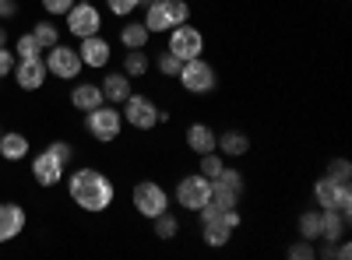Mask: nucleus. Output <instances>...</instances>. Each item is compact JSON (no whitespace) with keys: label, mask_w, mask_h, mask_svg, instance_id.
I'll use <instances>...</instances> for the list:
<instances>
[{"label":"nucleus","mask_w":352,"mask_h":260,"mask_svg":"<svg viewBox=\"0 0 352 260\" xmlns=\"http://www.w3.org/2000/svg\"><path fill=\"white\" fill-rule=\"evenodd\" d=\"M64 180H67L71 200H74L81 211L99 215V211H109V208H113L116 187H113V180L106 176V172H99V169H92V165H81V169H74L71 176H64Z\"/></svg>","instance_id":"nucleus-1"},{"label":"nucleus","mask_w":352,"mask_h":260,"mask_svg":"<svg viewBox=\"0 0 352 260\" xmlns=\"http://www.w3.org/2000/svg\"><path fill=\"white\" fill-rule=\"evenodd\" d=\"M144 28H148L152 36H166L169 28L190 21V4L187 0H144Z\"/></svg>","instance_id":"nucleus-2"},{"label":"nucleus","mask_w":352,"mask_h":260,"mask_svg":"<svg viewBox=\"0 0 352 260\" xmlns=\"http://www.w3.org/2000/svg\"><path fill=\"white\" fill-rule=\"evenodd\" d=\"M124 127H127L124 113H120V106H113V102H102V106L85 113V130H88V137L99 141V144H113L116 137L124 134Z\"/></svg>","instance_id":"nucleus-3"},{"label":"nucleus","mask_w":352,"mask_h":260,"mask_svg":"<svg viewBox=\"0 0 352 260\" xmlns=\"http://www.w3.org/2000/svg\"><path fill=\"white\" fill-rule=\"evenodd\" d=\"M120 113H124V123H127V127H134V130H141V134L155 130V127H159V123H166V117H169L166 109H159V106H155V99L138 95V92H131V95L124 99Z\"/></svg>","instance_id":"nucleus-4"},{"label":"nucleus","mask_w":352,"mask_h":260,"mask_svg":"<svg viewBox=\"0 0 352 260\" xmlns=\"http://www.w3.org/2000/svg\"><path fill=\"white\" fill-rule=\"evenodd\" d=\"M176 81H180V88L187 95H212L219 88V71H215V64L204 60V56H194V60H184Z\"/></svg>","instance_id":"nucleus-5"},{"label":"nucleus","mask_w":352,"mask_h":260,"mask_svg":"<svg viewBox=\"0 0 352 260\" xmlns=\"http://www.w3.org/2000/svg\"><path fill=\"white\" fill-rule=\"evenodd\" d=\"M173 200H176V208H184L187 215H197L212 200V180L201 176V172H187V176L176 180Z\"/></svg>","instance_id":"nucleus-6"},{"label":"nucleus","mask_w":352,"mask_h":260,"mask_svg":"<svg viewBox=\"0 0 352 260\" xmlns=\"http://www.w3.org/2000/svg\"><path fill=\"white\" fill-rule=\"evenodd\" d=\"M131 208L141 215V218H159L162 211H169V193H166V187L162 183H155V180H141L134 190H131Z\"/></svg>","instance_id":"nucleus-7"},{"label":"nucleus","mask_w":352,"mask_h":260,"mask_svg":"<svg viewBox=\"0 0 352 260\" xmlns=\"http://www.w3.org/2000/svg\"><path fill=\"white\" fill-rule=\"evenodd\" d=\"M166 49L173 56H180V60H194V56H204V32L197 25L184 21L166 32Z\"/></svg>","instance_id":"nucleus-8"},{"label":"nucleus","mask_w":352,"mask_h":260,"mask_svg":"<svg viewBox=\"0 0 352 260\" xmlns=\"http://www.w3.org/2000/svg\"><path fill=\"white\" fill-rule=\"evenodd\" d=\"M310 193L317 200V208H335V211L352 215V183H338L331 176H320V180H314Z\"/></svg>","instance_id":"nucleus-9"},{"label":"nucleus","mask_w":352,"mask_h":260,"mask_svg":"<svg viewBox=\"0 0 352 260\" xmlns=\"http://www.w3.org/2000/svg\"><path fill=\"white\" fill-rule=\"evenodd\" d=\"M67 18V32L74 39H85V36H96L102 32V11L96 4H88V0H74V8L64 14Z\"/></svg>","instance_id":"nucleus-10"},{"label":"nucleus","mask_w":352,"mask_h":260,"mask_svg":"<svg viewBox=\"0 0 352 260\" xmlns=\"http://www.w3.org/2000/svg\"><path fill=\"white\" fill-rule=\"evenodd\" d=\"M43 60H46V71H50L53 78H60V81H74V78L85 71L78 49H74V46H64V43L50 46V53L43 56Z\"/></svg>","instance_id":"nucleus-11"},{"label":"nucleus","mask_w":352,"mask_h":260,"mask_svg":"<svg viewBox=\"0 0 352 260\" xmlns=\"http://www.w3.org/2000/svg\"><path fill=\"white\" fill-rule=\"evenodd\" d=\"M78 56H81L85 67L106 71L109 60H113V46H109V39H106L102 32H96V36H85V39L78 43Z\"/></svg>","instance_id":"nucleus-12"},{"label":"nucleus","mask_w":352,"mask_h":260,"mask_svg":"<svg viewBox=\"0 0 352 260\" xmlns=\"http://www.w3.org/2000/svg\"><path fill=\"white\" fill-rule=\"evenodd\" d=\"M46 60L43 56H25V60H14V71H11V78L18 81V88H25V92H39L43 84H46Z\"/></svg>","instance_id":"nucleus-13"},{"label":"nucleus","mask_w":352,"mask_h":260,"mask_svg":"<svg viewBox=\"0 0 352 260\" xmlns=\"http://www.w3.org/2000/svg\"><path fill=\"white\" fill-rule=\"evenodd\" d=\"M64 176H67V165H64L60 158H56L50 148H46V152H39V155L32 158V180H36L39 187H56Z\"/></svg>","instance_id":"nucleus-14"},{"label":"nucleus","mask_w":352,"mask_h":260,"mask_svg":"<svg viewBox=\"0 0 352 260\" xmlns=\"http://www.w3.org/2000/svg\"><path fill=\"white\" fill-rule=\"evenodd\" d=\"M25 222H28V215H25V208L21 204H0V243H11V239H18L21 233H25Z\"/></svg>","instance_id":"nucleus-15"},{"label":"nucleus","mask_w":352,"mask_h":260,"mask_svg":"<svg viewBox=\"0 0 352 260\" xmlns=\"http://www.w3.org/2000/svg\"><path fill=\"white\" fill-rule=\"evenodd\" d=\"M99 88H102V99L113 102V106H124V99L134 92V84L124 71H106V78L99 81Z\"/></svg>","instance_id":"nucleus-16"},{"label":"nucleus","mask_w":352,"mask_h":260,"mask_svg":"<svg viewBox=\"0 0 352 260\" xmlns=\"http://www.w3.org/2000/svg\"><path fill=\"white\" fill-rule=\"evenodd\" d=\"M215 152L222 155V158H243L247 152H250V137L243 134V130H222L219 134V141H215Z\"/></svg>","instance_id":"nucleus-17"},{"label":"nucleus","mask_w":352,"mask_h":260,"mask_svg":"<svg viewBox=\"0 0 352 260\" xmlns=\"http://www.w3.org/2000/svg\"><path fill=\"white\" fill-rule=\"evenodd\" d=\"M106 99H102V88H99V81H78L74 88H71V106L78 109V113H88V109H96V106H102Z\"/></svg>","instance_id":"nucleus-18"},{"label":"nucleus","mask_w":352,"mask_h":260,"mask_svg":"<svg viewBox=\"0 0 352 260\" xmlns=\"http://www.w3.org/2000/svg\"><path fill=\"white\" fill-rule=\"evenodd\" d=\"M215 141H219V134H215L208 123H190V127H187V148H190L194 155L215 152Z\"/></svg>","instance_id":"nucleus-19"},{"label":"nucleus","mask_w":352,"mask_h":260,"mask_svg":"<svg viewBox=\"0 0 352 260\" xmlns=\"http://www.w3.org/2000/svg\"><path fill=\"white\" fill-rule=\"evenodd\" d=\"M28 155V137L18 130H4L0 134V158L4 162H21Z\"/></svg>","instance_id":"nucleus-20"},{"label":"nucleus","mask_w":352,"mask_h":260,"mask_svg":"<svg viewBox=\"0 0 352 260\" xmlns=\"http://www.w3.org/2000/svg\"><path fill=\"white\" fill-rule=\"evenodd\" d=\"M148 39H152V32L144 28V21H124V28H120V46L124 49H144Z\"/></svg>","instance_id":"nucleus-21"},{"label":"nucleus","mask_w":352,"mask_h":260,"mask_svg":"<svg viewBox=\"0 0 352 260\" xmlns=\"http://www.w3.org/2000/svg\"><path fill=\"white\" fill-rule=\"evenodd\" d=\"M148 71H152V56L144 49H127L124 53V74L127 78H144Z\"/></svg>","instance_id":"nucleus-22"},{"label":"nucleus","mask_w":352,"mask_h":260,"mask_svg":"<svg viewBox=\"0 0 352 260\" xmlns=\"http://www.w3.org/2000/svg\"><path fill=\"white\" fill-rule=\"evenodd\" d=\"M296 233H300V239H307V243H317V239H320V208H310V211H303V215L296 218Z\"/></svg>","instance_id":"nucleus-23"},{"label":"nucleus","mask_w":352,"mask_h":260,"mask_svg":"<svg viewBox=\"0 0 352 260\" xmlns=\"http://www.w3.org/2000/svg\"><path fill=\"white\" fill-rule=\"evenodd\" d=\"M152 233H155L162 243L176 239V236H180V218H176L173 211H162L159 218H152Z\"/></svg>","instance_id":"nucleus-24"},{"label":"nucleus","mask_w":352,"mask_h":260,"mask_svg":"<svg viewBox=\"0 0 352 260\" xmlns=\"http://www.w3.org/2000/svg\"><path fill=\"white\" fill-rule=\"evenodd\" d=\"M212 183H219V187H229V190H236V193H247V176L240 169H232V165H222V172L212 180Z\"/></svg>","instance_id":"nucleus-25"},{"label":"nucleus","mask_w":352,"mask_h":260,"mask_svg":"<svg viewBox=\"0 0 352 260\" xmlns=\"http://www.w3.org/2000/svg\"><path fill=\"white\" fill-rule=\"evenodd\" d=\"M32 36H36V43H39L43 49H50V46H56V43H60V28H56V25L46 18V21H36Z\"/></svg>","instance_id":"nucleus-26"},{"label":"nucleus","mask_w":352,"mask_h":260,"mask_svg":"<svg viewBox=\"0 0 352 260\" xmlns=\"http://www.w3.org/2000/svg\"><path fill=\"white\" fill-rule=\"evenodd\" d=\"M222 165H226V158H222L219 152H204V155H197V172H201V176H208V180L219 176Z\"/></svg>","instance_id":"nucleus-27"},{"label":"nucleus","mask_w":352,"mask_h":260,"mask_svg":"<svg viewBox=\"0 0 352 260\" xmlns=\"http://www.w3.org/2000/svg\"><path fill=\"white\" fill-rule=\"evenodd\" d=\"M152 67H155L162 78H173V81H176V74H180L184 60H180V56H173V53L166 49V53H159V56H155V64H152Z\"/></svg>","instance_id":"nucleus-28"},{"label":"nucleus","mask_w":352,"mask_h":260,"mask_svg":"<svg viewBox=\"0 0 352 260\" xmlns=\"http://www.w3.org/2000/svg\"><path fill=\"white\" fill-rule=\"evenodd\" d=\"M14 56H18V60H25V56H43V46L36 43L32 32H28V36H18V39H14Z\"/></svg>","instance_id":"nucleus-29"},{"label":"nucleus","mask_w":352,"mask_h":260,"mask_svg":"<svg viewBox=\"0 0 352 260\" xmlns=\"http://www.w3.org/2000/svg\"><path fill=\"white\" fill-rule=\"evenodd\" d=\"M324 176H331L338 183H352V162L349 158H331L328 169H324Z\"/></svg>","instance_id":"nucleus-30"},{"label":"nucleus","mask_w":352,"mask_h":260,"mask_svg":"<svg viewBox=\"0 0 352 260\" xmlns=\"http://www.w3.org/2000/svg\"><path fill=\"white\" fill-rule=\"evenodd\" d=\"M106 8H109L116 18H131L134 11L144 8V0H106Z\"/></svg>","instance_id":"nucleus-31"},{"label":"nucleus","mask_w":352,"mask_h":260,"mask_svg":"<svg viewBox=\"0 0 352 260\" xmlns=\"http://www.w3.org/2000/svg\"><path fill=\"white\" fill-rule=\"evenodd\" d=\"M285 257L289 260H314L317 257V250H314V243H307V239H296L289 250H285Z\"/></svg>","instance_id":"nucleus-32"},{"label":"nucleus","mask_w":352,"mask_h":260,"mask_svg":"<svg viewBox=\"0 0 352 260\" xmlns=\"http://www.w3.org/2000/svg\"><path fill=\"white\" fill-rule=\"evenodd\" d=\"M71 8H74V0H43V11L50 18H64Z\"/></svg>","instance_id":"nucleus-33"},{"label":"nucleus","mask_w":352,"mask_h":260,"mask_svg":"<svg viewBox=\"0 0 352 260\" xmlns=\"http://www.w3.org/2000/svg\"><path fill=\"white\" fill-rule=\"evenodd\" d=\"M46 148H50V152H53L56 158H60L64 165H71V158H74V148H71V144H67V141H50V144H46Z\"/></svg>","instance_id":"nucleus-34"},{"label":"nucleus","mask_w":352,"mask_h":260,"mask_svg":"<svg viewBox=\"0 0 352 260\" xmlns=\"http://www.w3.org/2000/svg\"><path fill=\"white\" fill-rule=\"evenodd\" d=\"M14 60H18V56H14V49H0V81H4V78H11V71H14Z\"/></svg>","instance_id":"nucleus-35"},{"label":"nucleus","mask_w":352,"mask_h":260,"mask_svg":"<svg viewBox=\"0 0 352 260\" xmlns=\"http://www.w3.org/2000/svg\"><path fill=\"white\" fill-rule=\"evenodd\" d=\"M18 8H14V0H0V18H14Z\"/></svg>","instance_id":"nucleus-36"},{"label":"nucleus","mask_w":352,"mask_h":260,"mask_svg":"<svg viewBox=\"0 0 352 260\" xmlns=\"http://www.w3.org/2000/svg\"><path fill=\"white\" fill-rule=\"evenodd\" d=\"M8 46V32H4V28H0V49H4Z\"/></svg>","instance_id":"nucleus-37"},{"label":"nucleus","mask_w":352,"mask_h":260,"mask_svg":"<svg viewBox=\"0 0 352 260\" xmlns=\"http://www.w3.org/2000/svg\"><path fill=\"white\" fill-rule=\"evenodd\" d=\"M88 4H96V0H88Z\"/></svg>","instance_id":"nucleus-38"},{"label":"nucleus","mask_w":352,"mask_h":260,"mask_svg":"<svg viewBox=\"0 0 352 260\" xmlns=\"http://www.w3.org/2000/svg\"><path fill=\"white\" fill-rule=\"evenodd\" d=\"M0 134H4V127H0Z\"/></svg>","instance_id":"nucleus-39"}]
</instances>
